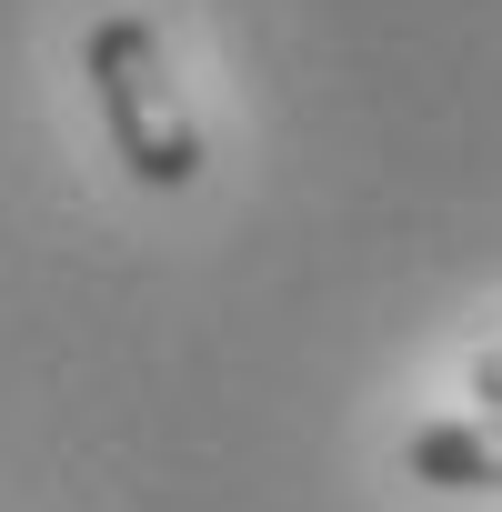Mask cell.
<instances>
[{
	"instance_id": "obj_1",
	"label": "cell",
	"mask_w": 502,
	"mask_h": 512,
	"mask_svg": "<svg viewBox=\"0 0 502 512\" xmlns=\"http://www.w3.org/2000/svg\"><path fill=\"white\" fill-rule=\"evenodd\" d=\"M81 71H91V101H101V131H111L121 171L151 181V191H191L201 181V121H191V101L161 61V31L141 11H111V21H91Z\"/></svg>"
},
{
	"instance_id": "obj_2",
	"label": "cell",
	"mask_w": 502,
	"mask_h": 512,
	"mask_svg": "<svg viewBox=\"0 0 502 512\" xmlns=\"http://www.w3.org/2000/svg\"><path fill=\"white\" fill-rule=\"evenodd\" d=\"M402 472L432 482V492H502V412H472V422H422L402 442Z\"/></svg>"
}]
</instances>
